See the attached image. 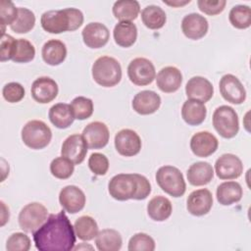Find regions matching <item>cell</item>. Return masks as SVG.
<instances>
[{
	"label": "cell",
	"mask_w": 251,
	"mask_h": 251,
	"mask_svg": "<svg viewBox=\"0 0 251 251\" xmlns=\"http://www.w3.org/2000/svg\"><path fill=\"white\" fill-rule=\"evenodd\" d=\"M127 76L135 85H148L156 78L155 67L153 63L146 58H135L131 60L127 66Z\"/></svg>",
	"instance_id": "cell-9"
},
{
	"label": "cell",
	"mask_w": 251,
	"mask_h": 251,
	"mask_svg": "<svg viewBox=\"0 0 251 251\" xmlns=\"http://www.w3.org/2000/svg\"><path fill=\"white\" fill-rule=\"evenodd\" d=\"M213 126L224 138L234 137L239 130V121L235 110L227 105L218 107L212 117Z\"/></svg>",
	"instance_id": "cell-6"
},
{
	"label": "cell",
	"mask_w": 251,
	"mask_h": 251,
	"mask_svg": "<svg viewBox=\"0 0 251 251\" xmlns=\"http://www.w3.org/2000/svg\"><path fill=\"white\" fill-rule=\"evenodd\" d=\"M42 28L53 34L74 31L83 24V14L76 8L50 10L44 12L40 18Z\"/></svg>",
	"instance_id": "cell-2"
},
{
	"label": "cell",
	"mask_w": 251,
	"mask_h": 251,
	"mask_svg": "<svg viewBox=\"0 0 251 251\" xmlns=\"http://www.w3.org/2000/svg\"><path fill=\"white\" fill-rule=\"evenodd\" d=\"M75 235L83 241H89L96 237L98 233V225L90 216H81L74 224Z\"/></svg>",
	"instance_id": "cell-34"
},
{
	"label": "cell",
	"mask_w": 251,
	"mask_h": 251,
	"mask_svg": "<svg viewBox=\"0 0 251 251\" xmlns=\"http://www.w3.org/2000/svg\"><path fill=\"white\" fill-rule=\"evenodd\" d=\"M35 56V48L28 40L25 38L17 39L16 51L13 56L15 63H27L33 60Z\"/></svg>",
	"instance_id": "cell-39"
},
{
	"label": "cell",
	"mask_w": 251,
	"mask_h": 251,
	"mask_svg": "<svg viewBox=\"0 0 251 251\" xmlns=\"http://www.w3.org/2000/svg\"><path fill=\"white\" fill-rule=\"evenodd\" d=\"M115 42L121 47H130L137 38V27L132 22H120L113 30Z\"/></svg>",
	"instance_id": "cell-30"
},
{
	"label": "cell",
	"mask_w": 251,
	"mask_h": 251,
	"mask_svg": "<svg viewBox=\"0 0 251 251\" xmlns=\"http://www.w3.org/2000/svg\"><path fill=\"white\" fill-rule=\"evenodd\" d=\"M1 204V226H3L8 221H9V217H10V213H9V208H7V206L5 205V203L3 201L0 202Z\"/></svg>",
	"instance_id": "cell-48"
},
{
	"label": "cell",
	"mask_w": 251,
	"mask_h": 251,
	"mask_svg": "<svg viewBox=\"0 0 251 251\" xmlns=\"http://www.w3.org/2000/svg\"><path fill=\"white\" fill-rule=\"evenodd\" d=\"M86 197L84 192L75 185H67L59 193V202L70 214H76L84 208Z\"/></svg>",
	"instance_id": "cell-14"
},
{
	"label": "cell",
	"mask_w": 251,
	"mask_h": 251,
	"mask_svg": "<svg viewBox=\"0 0 251 251\" xmlns=\"http://www.w3.org/2000/svg\"><path fill=\"white\" fill-rule=\"evenodd\" d=\"M95 244L99 251H118L122 248L123 238L120 232L113 228H104L98 231Z\"/></svg>",
	"instance_id": "cell-31"
},
{
	"label": "cell",
	"mask_w": 251,
	"mask_h": 251,
	"mask_svg": "<svg viewBox=\"0 0 251 251\" xmlns=\"http://www.w3.org/2000/svg\"><path fill=\"white\" fill-rule=\"evenodd\" d=\"M164 3H166L170 6H182V5H185L187 3H190V1L188 0V1H185V2H176V3L175 2H164Z\"/></svg>",
	"instance_id": "cell-50"
},
{
	"label": "cell",
	"mask_w": 251,
	"mask_h": 251,
	"mask_svg": "<svg viewBox=\"0 0 251 251\" xmlns=\"http://www.w3.org/2000/svg\"><path fill=\"white\" fill-rule=\"evenodd\" d=\"M127 249L129 251H153L155 250V241L147 233L138 232L130 237Z\"/></svg>",
	"instance_id": "cell-40"
},
{
	"label": "cell",
	"mask_w": 251,
	"mask_h": 251,
	"mask_svg": "<svg viewBox=\"0 0 251 251\" xmlns=\"http://www.w3.org/2000/svg\"><path fill=\"white\" fill-rule=\"evenodd\" d=\"M215 172L221 179H235L242 175L243 164L236 155L226 153L217 159Z\"/></svg>",
	"instance_id": "cell-12"
},
{
	"label": "cell",
	"mask_w": 251,
	"mask_h": 251,
	"mask_svg": "<svg viewBox=\"0 0 251 251\" xmlns=\"http://www.w3.org/2000/svg\"><path fill=\"white\" fill-rule=\"evenodd\" d=\"M35 25V16L27 8H18V17L10 25V28L16 33H26L30 31Z\"/></svg>",
	"instance_id": "cell-35"
},
{
	"label": "cell",
	"mask_w": 251,
	"mask_h": 251,
	"mask_svg": "<svg viewBox=\"0 0 251 251\" xmlns=\"http://www.w3.org/2000/svg\"><path fill=\"white\" fill-rule=\"evenodd\" d=\"M17 39L9 34H2L0 40V60L5 62L12 60L16 51Z\"/></svg>",
	"instance_id": "cell-45"
},
{
	"label": "cell",
	"mask_w": 251,
	"mask_h": 251,
	"mask_svg": "<svg viewBox=\"0 0 251 251\" xmlns=\"http://www.w3.org/2000/svg\"><path fill=\"white\" fill-rule=\"evenodd\" d=\"M207 115L205 104L198 100L187 99L181 107V118L189 126L202 124Z\"/></svg>",
	"instance_id": "cell-24"
},
{
	"label": "cell",
	"mask_w": 251,
	"mask_h": 251,
	"mask_svg": "<svg viewBox=\"0 0 251 251\" xmlns=\"http://www.w3.org/2000/svg\"><path fill=\"white\" fill-rule=\"evenodd\" d=\"M48 118L53 126L64 129L69 127L75 121V116L71 105L67 103H57L48 112Z\"/></svg>",
	"instance_id": "cell-27"
},
{
	"label": "cell",
	"mask_w": 251,
	"mask_h": 251,
	"mask_svg": "<svg viewBox=\"0 0 251 251\" xmlns=\"http://www.w3.org/2000/svg\"><path fill=\"white\" fill-rule=\"evenodd\" d=\"M222 97L235 105L242 104L246 99V90L241 81L233 75L226 74L222 76L219 83Z\"/></svg>",
	"instance_id": "cell-10"
},
{
	"label": "cell",
	"mask_w": 251,
	"mask_h": 251,
	"mask_svg": "<svg viewBox=\"0 0 251 251\" xmlns=\"http://www.w3.org/2000/svg\"><path fill=\"white\" fill-rule=\"evenodd\" d=\"M41 55L46 64L50 66H58L62 64L67 57V47L61 40L50 39L44 43Z\"/></svg>",
	"instance_id": "cell-26"
},
{
	"label": "cell",
	"mask_w": 251,
	"mask_h": 251,
	"mask_svg": "<svg viewBox=\"0 0 251 251\" xmlns=\"http://www.w3.org/2000/svg\"><path fill=\"white\" fill-rule=\"evenodd\" d=\"M22 140L29 148L39 150L45 148L52 139L50 127L42 121L32 120L22 128Z\"/></svg>",
	"instance_id": "cell-5"
},
{
	"label": "cell",
	"mask_w": 251,
	"mask_h": 251,
	"mask_svg": "<svg viewBox=\"0 0 251 251\" xmlns=\"http://www.w3.org/2000/svg\"><path fill=\"white\" fill-rule=\"evenodd\" d=\"M181 82V72L174 66H167L161 69L156 76V83L158 88L165 93L176 92L180 87Z\"/></svg>",
	"instance_id": "cell-22"
},
{
	"label": "cell",
	"mask_w": 251,
	"mask_h": 251,
	"mask_svg": "<svg viewBox=\"0 0 251 251\" xmlns=\"http://www.w3.org/2000/svg\"><path fill=\"white\" fill-rule=\"evenodd\" d=\"M134 176H135V178L137 181V191H136V194L133 199L134 200H144L151 193V184L146 176L139 175V174H134Z\"/></svg>",
	"instance_id": "cell-47"
},
{
	"label": "cell",
	"mask_w": 251,
	"mask_h": 251,
	"mask_svg": "<svg viewBox=\"0 0 251 251\" xmlns=\"http://www.w3.org/2000/svg\"><path fill=\"white\" fill-rule=\"evenodd\" d=\"M32 235L39 251H70L75 244V228L63 210L49 215L46 222Z\"/></svg>",
	"instance_id": "cell-1"
},
{
	"label": "cell",
	"mask_w": 251,
	"mask_h": 251,
	"mask_svg": "<svg viewBox=\"0 0 251 251\" xmlns=\"http://www.w3.org/2000/svg\"><path fill=\"white\" fill-rule=\"evenodd\" d=\"M188 182L193 186L208 184L214 176V169L208 162H196L192 164L186 173Z\"/></svg>",
	"instance_id": "cell-25"
},
{
	"label": "cell",
	"mask_w": 251,
	"mask_h": 251,
	"mask_svg": "<svg viewBox=\"0 0 251 251\" xmlns=\"http://www.w3.org/2000/svg\"><path fill=\"white\" fill-rule=\"evenodd\" d=\"M87 143L82 134H71L63 142L61 154L63 157L68 158L75 165L83 162L87 154Z\"/></svg>",
	"instance_id": "cell-13"
},
{
	"label": "cell",
	"mask_w": 251,
	"mask_h": 251,
	"mask_svg": "<svg viewBox=\"0 0 251 251\" xmlns=\"http://www.w3.org/2000/svg\"><path fill=\"white\" fill-rule=\"evenodd\" d=\"M141 20L146 27L150 29H160L165 25L167 16L161 7L149 5L142 10Z\"/></svg>",
	"instance_id": "cell-33"
},
{
	"label": "cell",
	"mask_w": 251,
	"mask_h": 251,
	"mask_svg": "<svg viewBox=\"0 0 251 251\" xmlns=\"http://www.w3.org/2000/svg\"><path fill=\"white\" fill-rule=\"evenodd\" d=\"M82 136L89 149H101L108 144L110 132L108 126L104 123L96 121L89 123L83 128Z\"/></svg>",
	"instance_id": "cell-17"
},
{
	"label": "cell",
	"mask_w": 251,
	"mask_h": 251,
	"mask_svg": "<svg viewBox=\"0 0 251 251\" xmlns=\"http://www.w3.org/2000/svg\"><path fill=\"white\" fill-rule=\"evenodd\" d=\"M226 5V0H198L197 6L201 12L209 16L222 13Z\"/></svg>",
	"instance_id": "cell-46"
},
{
	"label": "cell",
	"mask_w": 251,
	"mask_h": 251,
	"mask_svg": "<svg viewBox=\"0 0 251 251\" xmlns=\"http://www.w3.org/2000/svg\"><path fill=\"white\" fill-rule=\"evenodd\" d=\"M110 196L118 201L133 199L137 191V181L134 174H119L114 176L108 183Z\"/></svg>",
	"instance_id": "cell-8"
},
{
	"label": "cell",
	"mask_w": 251,
	"mask_h": 251,
	"mask_svg": "<svg viewBox=\"0 0 251 251\" xmlns=\"http://www.w3.org/2000/svg\"><path fill=\"white\" fill-rule=\"evenodd\" d=\"M156 181L160 188L173 197L185 193L186 184L181 172L174 166H163L156 172Z\"/></svg>",
	"instance_id": "cell-4"
},
{
	"label": "cell",
	"mask_w": 251,
	"mask_h": 251,
	"mask_svg": "<svg viewBox=\"0 0 251 251\" xmlns=\"http://www.w3.org/2000/svg\"><path fill=\"white\" fill-rule=\"evenodd\" d=\"M209 24L207 19L197 13H191L181 21V30L183 34L192 40H198L204 37L208 31Z\"/></svg>",
	"instance_id": "cell-20"
},
{
	"label": "cell",
	"mask_w": 251,
	"mask_h": 251,
	"mask_svg": "<svg viewBox=\"0 0 251 251\" xmlns=\"http://www.w3.org/2000/svg\"><path fill=\"white\" fill-rule=\"evenodd\" d=\"M87 249L93 250V247L91 245H89V244H86V243L82 242V243L78 244L77 246H75L73 250H87Z\"/></svg>",
	"instance_id": "cell-49"
},
{
	"label": "cell",
	"mask_w": 251,
	"mask_h": 251,
	"mask_svg": "<svg viewBox=\"0 0 251 251\" xmlns=\"http://www.w3.org/2000/svg\"><path fill=\"white\" fill-rule=\"evenodd\" d=\"M213 206V195L207 188L192 191L186 200L187 211L196 217L208 214Z\"/></svg>",
	"instance_id": "cell-18"
},
{
	"label": "cell",
	"mask_w": 251,
	"mask_h": 251,
	"mask_svg": "<svg viewBox=\"0 0 251 251\" xmlns=\"http://www.w3.org/2000/svg\"><path fill=\"white\" fill-rule=\"evenodd\" d=\"M83 43L92 49H99L104 47L110 38V31L108 27L101 23H89L82 31Z\"/></svg>",
	"instance_id": "cell-16"
},
{
	"label": "cell",
	"mask_w": 251,
	"mask_h": 251,
	"mask_svg": "<svg viewBox=\"0 0 251 251\" xmlns=\"http://www.w3.org/2000/svg\"><path fill=\"white\" fill-rule=\"evenodd\" d=\"M91 73L94 81L103 87H113L122 79L121 64L110 56H101L96 59Z\"/></svg>",
	"instance_id": "cell-3"
},
{
	"label": "cell",
	"mask_w": 251,
	"mask_h": 251,
	"mask_svg": "<svg viewBox=\"0 0 251 251\" xmlns=\"http://www.w3.org/2000/svg\"><path fill=\"white\" fill-rule=\"evenodd\" d=\"M47 208L38 202L26 204L19 214V226L25 232L33 233L47 220Z\"/></svg>",
	"instance_id": "cell-7"
},
{
	"label": "cell",
	"mask_w": 251,
	"mask_h": 251,
	"mask_svg": "<svg viewBox=\"0 0 251 251\" xmlns=\"http://www.w3.org/2000/svg\"><path fill=\"white\" fill-rule=\"evenodd\" d=\"M88 167L96 176H104L109 169L108 158L102 153H92L88 159Z\"/></svg>",
	"instance_id": "cell-43"
},
{
	"label": "cell",
	"mask_w": 251,
	"mask_h": 251,
	"mask_svg": "<svg viewBox=\"0 0 251 251\" xmlns=\"http://www.w3.org/2000/svg\"><path fill=\"white\" fill-rule=\"evenodd\" d=\"M243 190L237 181H225L217 187L216 196L220 204L229 206L233 203L240 201L242 198Z\"/></svg>",
	"instance_id": "cell-28"
},
{
	"label": "cell",
	"mask_w": 251,
	"mask_h": 251,
	"mask_svg": "<svg viewBox=\"0 0 251 251\" xmlns=\"http://www.w3.org/2000/svg\"><path fill=\"white\" fill-rule=\"evenodd\" d=\"M219 146L217 137L209 131H199L192 135L190 139V149L192 153L200 158H206L214 154Z\"/></svg>",
	"instance_id": "cell-19"
},
{
	"label": "cell",
	"mask_w": 251,
	"mask_h": 251,
	"mask_svg": "<svg viewBox=\"0 0 251 251\" xmlns=\"http://www.w3.org/2000/svg\"><path fill=\"white\" fill-rule=\"evenodd\" d=\"M71 107L75 119L83 121L91 117L93 114V102L90 98L84 96H77L73 99Z\"/></svg>",
	"instance_id": "cell-38"
},
{
	"label": "cell",
	"mask_w": 251,
	"mask_h": 251,
	"mask_svg": "<svg viewBox=\"0 0 251 251\" xmlns=\"http://www.w3.org/2000/svg\"><path fill=\"white\" fill-rule=\"evenodd\" d=\"M228 20L232 26L238 29H245L251 25V9L247 5H236L231 8Z\"/></svg>",
	"instance_id": "cell-36"
},
{
	"label": "cell",
	"mask_w": 251,
	"mask_h": 251,
	"mask_svg": "<svg viewBox=\"0 0 251 251\" xmlns=\"http://www.w3.org/2000/svg\"><path fill=\"white\" fill-rule=\"evenodd\" d=\"M141 139L139 135L130 128H124L115 135V148L117 152L125 157L137 155L141 150Z\"/></svg>",
	"instance_id": "cell-11"
},
{
	"label": "cell",
	"mask_w": 251,
	"mask_h": 251,
	"mask_svg": "<svg viewBox=\"0 0 251 251\" xmlns=\"http://www.w3.org/2000/svg\"><path fill=\"white\" fill-rule=\"evenodd\" d=\"M112 11L120 22H131L138 17L140 6L135 0H119L114 3Z\"/></svg>",
	"instance_id": "cell-32"
},
{
	"label": "cell",
	"mask_w": 251,
	"mask_h": 251,
	"mask_svg": "<svg viewBox=\"0 0 251 251\" xmlns=\"http://www.w3.org/2000/svg\"><path fill=\"white\" fill-rule=\"evenodd\" d=\"M30 92L34 101L40 104H47L57 97L59 88L53 78L40 76L32 82Z\"/></svg>",
	"instance_id": "cell-15"
},
{
	"label": "cell",
	"mask_w": 251,
	"mask_h": 251,
	"mask_svg": "<svg viewBox=\"0 0 251 251\" xmlns=\"http://www.w3.org/2000/svg\"><path fill=\"white\" fill-rule=\"evenodd\" d=\"M2 95L9 103H18L25 97V88L19 82H9L3 86Z\"/></svg>",
	"instance_id": "cell-44"
},
{
	"label": "cell",
	"mask_w": 251,
	"mask_h": 251,
	"mask_svg": "<svg viewBox=\"0 0 251 251\" xmlns=\"http://www.w3.org/2000/svg\"><path fill=\"white\" fill-rule=\"evenodd\" d=\"M185 93L188 99L198 100L205 104V102H208L213 97L214 87L210 80L196 75L186 82Z\"/></svg>",
	"instance_id": "cell-21"
},
{
	"label": "cell",
	"mask_w": 251,
	"mask_h": 251,
	"mask_svg": "<svg viewBox=\"0 0 251 251\" xmlns=\"http://www.w3.org/2000/svg\"><path fill=\"white\" fill-rule=\"evenodd\" d=\"M173 211L171 201L162 195H158L149 200L147 204V214L155 222H164L168 220Z\"/></svg>",
	"instance_id": "cell-29"
},
{
	"label": "cell",
	"mask_w": 251,
	"mask_h": 251,
	"mask_svg": "<svg viewBox=\"0 0 251 251\" xmlns=\"http://www.w3.org/2000/svg\"><path fill=\"white\" fill-rule=\"evenodd\" d=\"M0 16L2 34H5V26L11 25L18 17V8H16L13 2L2 0L0 3Z\"/></svg>",
	"instance_id": "cell-41"
},
{
	"label": "cell",
	"mask_w": 251,
	"mask_h": 251,
	"mask_svg": "<svg viewBox=\"0 0 251 251\" xmlns=\"http://www.w3.org/2000/svg\"><path fill=\"white\" fill-rule=\"evenodd\" d=\"M30 248V239L24 232H15L10 235L6 242L8 251H28Z\"/></svg>",
	"instance_id": "cell-42"
},
{
	"label": "cell",
	"mask_w": 251,
	"mask_h": 251,
	"mask_svg": "<svg viewBox=\"0 0 251 251\" xmlns=\"http://www.w3.org/2000/svg\"><path fill=\"white\" fill-rule=\"evenodd\" d=\"M161 105V97L153 90H142L132 99V109L139 115L154 114Z\"/></svg>",
	"instance_id": "cell-23"
},
{
	"label": "cell",
	"mask_w": 251,
	"mask_h": 251,
	"mask_svg": "<svg viewBox=\"0 0 251 251\" xmlns=\"http://www.w3.org/2000/svg\"><path fill=\"white\" fill-rule=\"evenodd\" d=\"M75 171V164L66 157H57L50 163V173L59 179L69 178Z\"/></svg>",
	"instance_id": "cell-37"
}]
</instances>
